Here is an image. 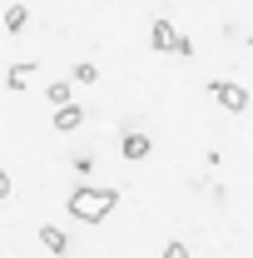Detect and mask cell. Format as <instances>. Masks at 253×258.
I'll use <instances>...</instances> for the list:
<instances>
[{
	"mask_svg": "<svg viewBox=\"0 0 253 258\" xmlns=\"http://www.w3.org/2000/svg\"><path fill=\"white\" fill-rule=\"evenodd\" d=\"M114 209H119L114 189H75L70 194V219H80V224H104Z\"/></svg>",
	"mask_w": 253,
	"mask_h": 258,
	"instance_id": "6da1fadb",
	"label": "cell"
},
{
	"mask_svg": "<svg viewBox=\"0 0 253 258\" xmlns=\"http://www.w3.org/2000/svg\"><path fill=\"white\" fill-rule=\"evenodd\" d=\"M149 45H154V50H164V55H194V45L174 30L169 20H154V25H149Z\"/></svg>",
	"mask_w": 253,
	"mask_h": 258,
	"instance_id": "7a4b0ae2",
	"label": "cell"
},
{
	"mask_svg": "<svg viewBox=\"0 0 253 258\" xmlns=\"http://www.w3.org/2000/svg\"><path fill=\"white\" fill-rule=\"evenodd\" d=\"M209 90H214V99H219V109H228V114H243V109H248V90L233 85V80H214Z\"/></svg>",
	"mask_w": 253,
	"mask_h": 258,
	"instance_id": "3957f363",
	"label": "cell"
},
{
	"mask_svg": "<svg viewBox=\"0 0 253 258\" xmlns=\"http://www.w3.org/2000/svg\"><path fill=\"white\" fill-rule=\"evenodd\" d=\"M119 154H124L129 164H139L149 154V134H144V129H124V134H119Z\"/></svg>",
	"mask_w": 253,
	"mask_h": 258,
	"instance_id": "277c9868",
	"label": "cell"
},
{
	"mask_svg": "<svg viewBox=\"0 0 253 258\" xmlns=\"http://www.w3.org/2000/svg\"><path fill=\"white\" fill-rule=\"evenodd\" d=\"M40 248H45V253H55V258H65L70 248H75V243H70V233H65V228L45 224V228H40Z\"/></svg>",
	"mask_w": 253,
	"mask_h": 258,
	"instance_id": "5b68a950",
	"label": "cell"
},
{
	"mask_svg": "<svg viewBox=\"0 0 253 258\" xmlns=\"http://www.w3.org/2000/svg\"><path fill=\"white\" fill-rule=\"evenodd\" d=\"M80 124H85V109H80L75 99H70V104H60V109H55V129H60V134H70V129H80Z\"/></svg>",
	"mask_w": 253,
	"mask_h": 258,
	"instance_id": "8992f818",
	"label": "cell"
},
{
	"mask_svg": "<svg viewBox=\"0 0 253 258\" xmlns=\"http://www.w3.org/2000/svg\"><path fill=\"white\" fill-rule=\"evenodd\" d=\"M25 25H30V10H25V5H5V30L20 35Z\"/></svg>",
	"mask_w": 253,
	"mask_h": 258,
	"instance_id": "52a82bcc",
	"label": "cell"
},
{
	"mask_svg": "<svg viewBox=\"0 0 253 258\" xmlns=\"http://www.w3.org/2000/svg\"><path fill=\"white\" fill-rule=\"evenodd\" d=\"M30 75H35V64H10L5 85H10V90H25V85H30Z\"/></svg>",
	"mask_w": 253,
	"mask_h": 258,
	"instance_id": "ba28073f",
	"label": "cell"
},
{
	"mask_svg": "<svg viewBox=\"0 0 253 258\" xmlns=\"http://www.w3.org/2000/svg\"><path fill=\"white\" fill-rule=\"evenodd\" d=\"M45 99H50L55 109H60V104H70V80H55V85L45 90Z\"/></svg>",
	"mask_w": 253,
	"mask_h": 258,
	"instance_id": "9c48e42d",
	"label": "cell"
},
{
	"mask_svg": "<svg viewBox=\"0 0 253 258\" xmlns=\"http://www.w3.org/2000/svg\"><path fill=\"white\" fill-rule=\"evenodd\" d=\"M95 80H99V70H95L90 60H85V64H75V85H95Z\"/></svg>",
	"mask_w": 253,
	"mask_h": 258,
	"instance_id": "30bf717a",
	"label": "cell"
},
{
	"mask_svg": "<svg viewBox=\"0 0 253 258\" xmlns=\"http://www.w3.org/2000/svg\"><path fill=\"white\" fill-rule=\"evenodd\" d=\"M164 258H189V243H184V238H169V243H164Z\"/></svg>",
	"mask_w": 253,
	"mask_h": 258,
	"instance_id": "8fae6325",
	"label": "cell"
},
{
	"mask_svg": "<svg viewBox=\"0 0 253 258\" xmlns=\"http://www.w3.org/2000/svg\"><path fill=\"white\" fill-rule=\"evenodd\" d=\"M0 199H10V174L0 169Z\"/></svg>",
	"mask_w": 253,
	"mask_h": 258,
	"instance_id": "7c38bea8",
	"label": "cell"
}]
</instances>
